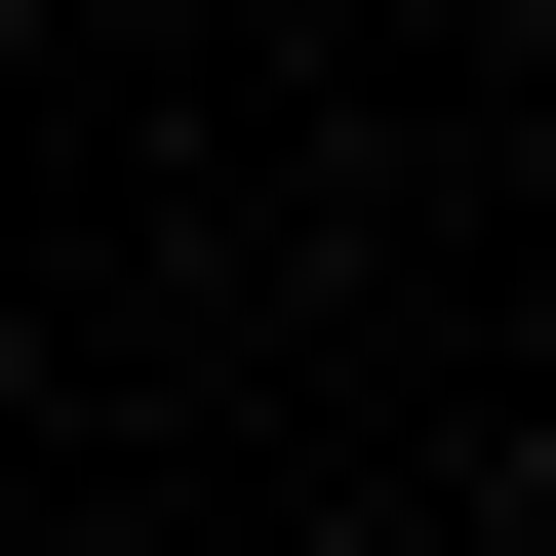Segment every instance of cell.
<instances>
[{
    "mask_svg": "<svg viewBox=\"0 0 556 556\" xmlns=\"http://www.w3.org/2000/svg\"><path fill=\"white\" fill-rule=\"evenodd\" d=\"M0 40H40V0H0Z\"/></svg>",
    "mask_w": 556,
    "mask_h": 556,
    "instance_id": "1",
    "label": "cell"
}]
</instances>
